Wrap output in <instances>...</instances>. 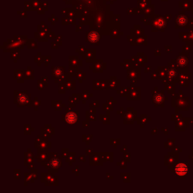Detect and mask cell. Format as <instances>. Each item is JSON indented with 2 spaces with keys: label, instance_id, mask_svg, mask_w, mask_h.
I'll use <instances>...</instances> for the list:
<instances>
[{
  "label": "cell",
  "instance_id": "obj_1",
  "mask_svg": "<svg viewBox=\"0 0 193 193\" xmlns=\"http://www.w3.org/2000/svg\"><path fill=\"white\" fill-rule=\"evenodd\" d=\"M188 22V17L183 13V12H180V14L177 17L176 19V23L179 27H183L185 26Z\"/></svg>",
  "mask_w": 193,
  "mask_h": 193
},
{
  "label": "cell",
  "instance_id": "obj_2",
  "mask_svg": "<svg viewBox=\"0 0 193 193\" xmlns=\"http://www.w3.org/2000/svg\"><path fill=\"white\" fill-rule=\"evenodd\" d=\"M183 2H180V7L183 8V10L189 11L192 9V7L193 6L192 1L189 0H183Z\"/></svg>",
  "mask_w": 193,
  "mask_h": 193
},
{
  "label": "cell",
  "instance_id": "obj_3",
  "mask_svg": "<svg viewBox=\"0 0 193 193\" xmlns=\"http://www.w3.org/2000/svg\"><path fill=\"white\" fill-rule=\"evenodd\" d=\"M187 172V167L183 164H180L176 167V173L179 175H185Z\"/></svg>",
  "mask_w": 193,
  "mask_h": 193
},
{
  "label": "cell",
  "instance_id": "obj_4",
  "mask_svg": "<svg viewBox=\"0 0 193 193\" xmlns=\"http://www.w3.org/2000/svg\"><path fill=\"white\" fill-rule=\"evenodd\" d=\"M77 120V116L73 113H70L66 116V121L69 124H74Z\"/></svg>",
  "mask_w": 193,
  "mask_h": 193
},
{
  "label": "cell",
  "instance_id": "obj_5",
  "mask_svg": "<svg viewBox=\"0 0 193 193\" xmlns=\"http://www.w3.org/2000/svg\"><path fill=\"white\" fill-rule=\"evenodd\" d=\"M99 39V36L97 33H91L90 35H89V41H91L92 43H94L96 41H97Z\"/></svg>",
  "mask_w": 193,
  "mask_h": 193
},
{
  "label": "cell",
  "instance_id": "obj_6",
  "mask_svg": "<svg viewBox=\"0 0 193 193\" xmlns=\"http://www.w3.org/2000/svg\"><path fill=\"white\" fill-rule=\"evenodd\" d=\"M51 166L53 167H58L59 165H60V161L58 159H53L51 162Z\"/></svg>",
  "mask_w": 193,
  "mask_h": 193
},
{
  "label": "cell",
  "instance_id": "obj_7",
  "mask_svg": "<svg viewBox=\"0 0 193 193\" xmlns=\"http://www.w3.org/2000/svg\"><path fill=\"white\" fill-rule=\"evenodd\" d=\"M157 25H158V27L161 28V27H164V25H165V22H164V20H162V19H159V20H158V22H157Z\"/></svg>",
  "mask_w": 193,
  "mask_h": 193
},
{
  "label": "cell",
  "instance_id": "obj_8",
  "mask_svg": "<svg viewBox=\"0 0 193 193\" xmlns=\"http://www.w3.org/2000/svg\"><path fill=\"white\" fill-rule=\"evenodd\" d=\"M179 63H180V65H181V66H184V65L186 63V59H185V58H183V57L180 58V59H179Z\"/></svg>",
  "mask_w": 193,
  "mask_h": 193
},
{
  "label": "cell",
  "instance_id": "obj_9",
  "mask_svg": "<svg viewBox=\"0 0 193 193\" xmlns=\"http://www.w3.org/2000/svg\"><path fill=\"white\" fill-rule=\"evenodd\" d=\"M19 100H20V102L21 103H24V102H26V100H27V97H26L25 96H24V95H21V96L20 97Z\"/></svg>",
  "mask_w": 193,
  "mask_h": 193
},
{
  "label": "cell",
  "instance_id": "obj_10",
  "mask_svg": "<svg viewBox=\"0 0 193 193\" xmlns=\"http://www.w3.org/2000/svg\"><path fill=\"white\" fill-rule=\"evenodd\" d=\"M155 101H156V102L160 103V102H161V101H162V97H161V96H160V95H157V96H155Z\"/></svg>",
  "mask_w": 193,
  "mask_h": 193
},
{
  "label": "cell",
  "instance_id": "obj_11",
  "mask_svg": "<svg viewBox=\"0 0 193 193\" xmlns=\"http://www.w3.org/2000/svg\"><path fill=\"white\" fill-rule=\"evenodd\" d=\"M192 13H193V8H192Z\"/></svg>",
  "mask_w": 193,
  "mask_h": 193
}]
</instances>
